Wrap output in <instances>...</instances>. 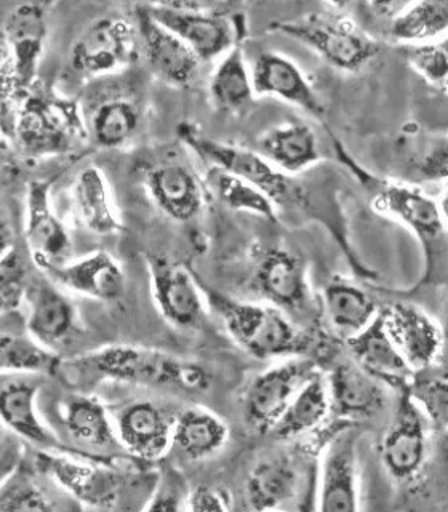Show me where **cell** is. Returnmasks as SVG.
Segmentation results:
<instances>
[{
  "label": "cell",
  "instance_id": "1",
  "mask_svg": "<svg viewBox=\"0 0 448 512\" xmlns=\"http://www.w3.org/2000/svg\"><path fill=\"white\" fill-rule=\"evenodd\" d=\"M178 135L183 143L207 164L234 173L260 189L271 199L272 204L276 205L277 210L282 207L285 210L304 213L312 220L324 224L343 247L344 253H348L352 268H356L362 276H372L367 269L362 268L359 258L352 253L346 236L343 213L340 205L330 197V192L309 188L296 176L287 175L272 167L268 160L252 149L207 138L196 130L194 125H178Z\"/></svg>",
  "mask_w": 448,
  "mask_h": 512
},
{
  "label": "cell",
  "instance_id": "2",
  "mask_svg": "<svg viewBox=\"0 0 448 512\" xmlns=\"http://www.w3.org/2000/svg\"><path fill=\"white\" fill-rule=\"evenodd\" d=\"M336 157L348 168L370 197L376 212L391 216L407 226L420 240L424 272L413 290L428 285H444L447 280V223L442 208L421 189L388 180L365 170L352 159L340 141H335Z\"/></svg>",
  "mask_w": 448,
  "mask_h": 512
},
{
  "label": "cell",
  "instance_id": "3",
  "mask_svg": "<svg viewBox=\"0 0 448 512\" xmlns=\"http://www.w3.org/2000/svg\"><path fill=\"white\" fill-rule=\"evenodd\" d=\"M56 376L72 383L112 380L188 392L205 391L210 386V373L202 365L132 344H111L72 359H61Z\"/></svg>",
  "mask_w": 448,
  "mask_h": 512
},
{
  "label": "cell",
  "instance_id": "4",
  "mask_svg": "<svg viewBox=\"0 0 448 512\" xmlns=\"http://www.w3.org/2000/svg\"><path fill=\"white\" fill-rule=\"evenodd\" d=\"M202 292L232 340L255 359L308 357L319 348L316 332L298 327L288 314L272 304L234 300L210 288H202Z\"/></svg>",
  "mask_w": 448,
  "mask_h": 512
},
{
  "label": "cell",
  "instance_id": "5",
  "mask_svg": "<svg viewBox=\"0 0 448 512\" xmlns=\"http://www.w3.org/2000/svg\"><path fill=\"white\" fill-rule=\"evenodd\" d=\"M12 140L29 157L64 156L88 140L84 112L76 100L36 84L21 96Z\"/></svg>",
  "mask_w": 448,
  "mask_h": 512
},
{
  "label": "cell",
  "instance_id": "6",
  "mask_svg": "<svg viewBox=\"0 0 448 512\" xmlns=\"http://www.w3.org/2000/svg\"><path fill=\"white\" fill-rule=\"evenodd\" d=\"M268 31L293 37L333 68L346 72L364 69L380 53L378 42L343 16L309 13L296 20L274 21Z\"/></svg>",
  "mask_w": 448,
  "mask_h": 512
},
{
  "label": "cell",
  "instance_id": "7",
  "mask_svg": "<svg viewBox=\"0 0 448 512\" xmlns=\"http://www.w3.org/2000/svg\"><path fill=\"white\" fill-rule=\"evenodd\" d=\"M37 468L55 479L80 503L90 508L117 509L135 493L144 472L122 469L116 464L80 461L66 455L40 450Z\"/></svg>",
  "mask_w": 448,
  "mask_h": 512
},
{
  "label": "cell",
  "instance_id": "8",
  "mask_svg": "<svg viewBox=\"0 0 448 512\" xmlns=\"http://www.w3.org/2000/svg\"><path fill=\"white\" fill-rule=\"evenodd\" d=\"M135 24L120 16H101L74 40L69 66L82 79H100L124 71L138 55Z\"/></svg>",
  "mask_w": 448,
  "mask_h": 512
},
{
  "label": "cell",
  "instance_id": "9",
  "mask_svg": "<svg viewBox=\"0 0 448 512\" xmlns=\"http://www.w3.org/2000/svg\"><path fill=\"white\" fill-rule=\"evenodd\" d=\"M149 15L168 31L180 37L202 61H213L226 55L237 45L239 26L226 13L213 5L168 4L144 5Z\"/></svg>",
  "mask_w": 448,
  "mask_h": 512
},
{
  "label": "cell",
  "instance_id": "10",
  "mask_svg": "<svg viewBox=\"0 0 448 512\" xmlns=\"http://www.w3.org/2000/svg\"><path fill=\"white\" fill-rule=\"evenodd\" d=\"M316 372V360L301 356L290 357L255 376L245 389L242 405L248 428L260 434L271 431L296 391Z\"/></svg>",
  "mask_w": 448,
  "mask_h": 512
},
{
  "label": "cell",
  "instance_id": "11",
  "mask_svg": "<svg viewBox=\"0 0 448 512\" xmlns=\"http://www.w3.org/2000/svg\"><path fill=\"white\" fill-rule=\"evenodd\" d=\"M252 284L264 300L285 314H304L312 308L306 261L287 248L261 247L256 250Z\"/></svg>",
  "mask_w": 448,
  "mask_h": 512
},
{
  "label": "cell",
  "instance_id": "12",
  "mask_svg": "<svg viewBox=\"0 0 448 512\" xmlns=\"http://www.w3.org/2000/svg\"><path fill=\"white\" fill-rule=\"evenodd\" d=\"M152 298L168 324L181 330H200L207 325L204 292L191 272L162 256H146Z\"/></svg>",
  "mask_w": 448,
  "mask_h": 512
},
{
  "label": "cell",
  "instance_id": "13",
  "mask_svg": "<svg viewBox=\"0 0 448 512\" xmlns=\"http://www.w3.org/2000/svg\"><path fill=\"white\" fill-rule=\"evenodd\" d=\"M47 16V5L28 2L13 7L2 24L4 45L21 96L37 84V71L48 36Z\"/></svg>",
  "mask_w": 448,
  "mask_h": 512
},
{
  "label": "cell",
  "instance_id": "14",
  "mask_svg": "<svg viewBox=\"0 0 448 512\" xmlns=\"http://www.w3.org/2000/svg\"><path fill=\"white\" fill-rule=\"evenodd\" d=\"M24 239L29 255L42 272L68 263L72 242L63 221L55 215L50 200V183L34 180L26 191Z\"/></svg>",
  "mask_w": 448,
  "mask_h": 512
},
{
  "label": "cell",
  "instance_id": "15",
  "mask_svg": "<svg viewBox=\"0 0 448 512\" xmlns=\"http://www.w3.org/2000/svg\"><path fill=\"white\" fill-rule=\"evenodd\" d=\"M426 423L407 391H400L396 415L381 444L384 468L397 482L415 479L423 469L428 453Z\"/></svg>",
  "mask_w": 448,
  "mask_h": 512
},
{
  "label": "cell",
  "instance_id": "16",
  "mask_svg": "<svg viewBox=\"0 0 448 512\" xmlns=\"http://www.w3.org/2000/svg\"><path fill=\"white\" fill-rule=\"evenodd\" d=\"M380 312L389 338L413 372L439 362L444 332L437 320L410 303H392Z\"/></svg>",
  "mask_w": 448,
  "mask_h": 512
},
{
  "label": "cell",
  "instance_id": "17",
  "mask_svg": "<svg viewBox=\"0 0 448 512\" xmlns=\"http://www.w3.org/2000/svg\"><path fill=\"white\" fill-rule=\"evenodd\" d=\"M135 28L144 60L159 79L175 87L194 82L200 61L180 37L157 23L144 5L135 8Z\"/></svg>",
  "mask_w": 448,
  "mask_h": 512
},
{
  "label": "cell",
  "instance_id": "18",
  "mask_svg": "<svg viewBox=\"0 0 448 512\" xmlns=\"http://www.w3.org/2000/svg\"><path fill=\"white\" fill-rule=\"evenodd\" d=\"M175 416L148 400H138L120 408L114 421L117 442L133 458L154 463L173 447Z\"/></svg>",
  "mask_w": 448,
  "mask_h": 512
},
{
  "label": "cell",
  "instance_id": "19",
  "mask_svg": "<svg viewBox=\"0 0 448 512\" xmlns=\"http://www.w3.org/2000/svg\"><path fill=\"white\" fill-rule=\"evenodd\" d=\"M360 432L344 426L325 448L320 469L319 509L324 512H352L359 509L357 487V445Z\"/></svg>",
  "mask_w": 448,
  "mask_h": 512
},
{
  "label": "cell",
  "instance_id": "20",
  "mask_svg": "<svg viewBox=\"0 0 448 512\" xmlns=\"http://www.w3.org/2000/svg\"><path fill=\"white\" fill-rule=\"evenodd\" d=\"M24 303L28 304V333L45 348L55 351L76 333V308L52 280L29 285Z\"/></svg>",
  "mask_w": 448,
  "mask_h": 512
},
{
  "label": "cell",
  "instance_id": "21",
  "mask_svg": "<svg viewBox=\"0 0 448 512\" xmlns=\"http://www.w3.org/2000/svg\"><path fill=\"white\" fill-rule=\"evenodd\" d=\"M144 186L152 202L178 223L196 220L204 210V186L188 165L162 162L149 168Z\"/></svg>",
  "mask_w": 448,
  "mask_h": 512
},
{
  "label": "cell",
  "instance_id": "22",
  "mask_svg": "<svg viewBox=\"0 0 448 512\" xmlns=\"http://www.w3.org/2000/svg\"><path fill=\"white\" fill-rule=\"evenodd\" d=\"M253 93L255 96H272L312 116H324V103L312 87L308 77L295 61L276 52L261 53L253 64Z\"/></svg>",
  "mask_w": 448,
  "mask_h": 512
},
{
  "label": "cell",
  "instance_id": "23",
  "mask_svg": "<svg viewBox=\"0 0 448 512\" xmlns=\"http://www.w3.org/2000/svg\"><path fill=\"white\" fill-rule=\"evenodd\" d=\"M48 279L92 300L114 303L124 296L127 277L119 261L108 252H95L45 272Z\"/></svg>",
  "mask_w": 448,
  "mask_h": 512
},
{
  "label": "cell",
  "instance_id": "24",
  "mask_svg": "<svg viewBox=\"0 0 448 512\" xmlns=\"http://www.w3.org/2000/svg\"><path fill=\"white\" fill-rule=\"evenodd\" d=\"M344 343L354 357V362L376 381L388 384L399 392L407 389L413 370L389 338L381 312L362 332L351 336Z\"/></svg>",
  "mask_w": 448,
  "mask_h": 512
},
{
  "label": "cell",
  "instance_id": "25",
  "mask_svg": "<svg viewBox=\"0 0 448 512\" xmlns=\"http://www.w3.org/2000/svg\"><path fill=\"white\" fill-rule=\"evenodd\" d=\"M330 413L340 420H364L383 412L386 392L380 381L368 375L356 362H340L328 378Z\"/></svg>",
  "mask_w": 448,
  "mask_h": 512
},
{
  "label": "cell",
  "instance_id": "26",
  "mask_svg": "<svg viewBox=\"0 0 448 512\" xmlns=\"http://www.w3.org/2000/svg\"><path fill=\"white\" fill-rule=\"evenodd\" d=\"M256 152L287 175H300L322 160L319 138L304 122L269 128L256 141Z\"/></svg>",
  "mask_w": 448,
  "mask_h": 512
},
{
  "label": "cell",
  "instance_id": "27",
  "mask_svg": "<svg viewBox=\"0 0 448 512\" xmlns=\"http://www.w3.org/2000/svg\"><path fill=\"white\" fill-rule=\"evenodd\" d=\"M39 389L37 383L29 380L12 381L0 389V421L29 444L55 450L63 445L37 412Z\"/></svg>",
  "mask_w": 448,
  "mask_h": 512
},
{
  "label": "cell",
  "instance_id": "28",
  "mask_svg": "<svg viewBox=\"0 0 448 512\" xmlns=\"http://www.w3.org/2000/svg\"><path fill=\"white\" fill-rule=\"evenodd\" d=\"M320 308L332 332L344 341L362 332L380 314L372 296L341 277H335L325 285L320 295Z\"/></svg>",
  "mask_w": 448,
  "mask_h": 512
},
{
  "label": "cell",
  "instance_id": "29",
  "mask_svg": "<svg viewBox=\"0 0 448 512\" xmlns=\"http://www.w3.org/2000/svg\"><path fill=\"white\" fill-rule=\"evenodd\" d=\"M80 221L96 236H112L122 229V218L112 196L108 178L101 168L88 165L80 170L72 188Z\"/></svg>",
  "mask_w": 448,
  "mask_h": 512
},
{
  "label": "cell",
  "instance_id": "30",
  "mask_svg": "<svg viewBox=\"0 0 448 512\" xmlns=\"http://www.w3.org/2000/svg\"><path fill=\"white\" fill-rule=\"evenodd\" d=\"M300 490V469L287 455L271 456L256 464L248 474L245 496L255 511L284 508Z\"/></svg>",
  "mask_w": 448,
  "mask_h": 512
},
{
  "label": "cell",
  "instance_id": "31",
  "mask_svg": "<svg viewBox=\"0 0 448 512\" xmlns=\"http://www.w3.org/2000/svg\"><path fill=\"white\" fill-rule=\"evenodd\" d=\"M88 140L98 148H122L138 132L140 108L127 96H106L84 114Z\"/></svg>",
  "mask_w": 448,
  "mask_h": 512
},
{
  "label": "cell",
  "instance_id": "32",
  "mask_svg": "<svg viewBox=\"0 0 448 512\" xmlns=\"http://www.w3.org/2000/svg\"><path fill=\"white\" fill-rule=\"evenodd\" d=\"M229 439L228 424L205 408H189L175 416L173 447L189 460H204L220 452Z\"/></svg>",
  "mask_w": 448,
  "mask_h": 512
},
{
  "label": "cell",
  "instance_id": "33",
  "mask_svg": "<svg viewBox=\"0 0 448 512\" xmlns=\"http://www.w3.org/2000/svg\"><path fill=\"white\" fill-rule=\"evenodd\" d=\"M330 415V397L327 383L319 372L309 378L296 391L292 402L285 408L279 420L272 426L271 434L276 439L287 440L312 431Z\"/></svg>",
  "mask_w": 448,
  "mask_h": 512
},
{
  "label": "cell",
  "instance_id": "34",
  "mask_svg": "<svg viewBox=\"0 0 448 512\" xmlns=\"http://www.w3.org/2000/svg\"><path fill=\"white\" fill-rule=\"evenodd\" d=\"M208 93L216 111L224 114H236L252 104L255 98L252 72L240 45L221 56L208 82Z\"/></svg>",
  "mask_w": 448,
  "mask_h": 512
},
{
  "label": "cell",
  "instance_id": "35",
  "mask_svg": "<svg viewBox=\"0 0 448 512\" xmlns=\"http://www.w3.org/2000/svg\"><path fill=\"white\" fill-rule=\"evenodd\" d=\"M448 0H424L405 4L392 16L388 36L400 45L429 44L445 40Z\"/></svg>",
  "mask_w": 448,
  "mask_h": 512
},
{
  "label": "cell",
  "instance_id": "36",
  "mask_svg": "<svg viewBox=\"0 0 448 512\" xmlns=\"http://www.w3.org/2000/svg\"><path fill=\"white\" fill-rule=\"evenodd\" d=\"M64 429L72 439L93 447L117 444L116 429L108 410L93 397L71 396L60 405Z\"/></svg>",
  "mask_w": 448,
  "mask_h": 512
},
{
  "label": "cell",
  "instance_id": "37",
  "mask_svg": "<svg viewBox=\"0 0 448 512\" xmlns=\"http://www.w3.org/2000/svg\"><path fill=\"white\" fill-rule=\"evenodd\" d=\"M205 181L208 188L215 192L216 197L231 210L252 213L271 223H279V210L276 205L272 204L266 194L244 178L210 165Z\"/></svg>",
  "mask_w": 448,
  "mask_h": 512
},
{
  "label": "cell",
  "instance_id": "38",
  "mask_svg": "<svg viewBox=\"0 0 448 512\" xmlns=\"http://www.w3.org/2000/svg\"><path fill=\"white\" fill-rule=\"evenodd\" d=\"M61 359L31 335L0 330V373H39L56 376Z\"/></svg>",
  "mask_w": 448,
  "mask_h": 512
},
{
  "label": "cell",
  "instance_id": "39",
  "mask_svg": "<svg viewBox=\"0 0 448 512\" xmlns=\"http://www.w3.org/2000/svg\"><path fill=\"white\" fill-rule=\"evenodd\" d=\"M447 383L445 365L437 362L431 367L413 372L412 380L405 389L426 421L440 434H445L448 426Z\"/></svg>",
  "mask_w": 448,
  "mask_h": 512
},
{
  "label": "cell",
  "instance_id": "40",
  "mask_svg": "<svg viewBox=\"0 0 448 512\" xmlns=\"http://www.w3.org/2000/svg\"><path fill=\"white\" fill-rule=\"evenodd\" d=\"M55 509L36 479L18 461L0 484V511H52Z\"/></svg>",
  "mask_w": 448,
  "mask_h": 512
},
{
  "label": "cell",
  "instance_id": "41",
  "mask_svg": "<svg viewBox=\"0 0 448 512\" xmlns=\"http://www.w3.org/2000/svg\"><path fill=\"white\" fill-rule=\"evenodd\" d=\"M402 53L410 68L415 69L432 88L440 93L447 92L448 60L447 42L402 45Z\"/></svg>",
  "mask_w": 448,
  "mask_h": 512
},
{
  "label": "cell",
  "instance_id": "42",
  "mask_svg": "<svg viewBox=\"0 0 448 512\" xmlns=\"http://www.w3.org/2000/svg\"><path fill=\"white\" fill-rule=\"evenodd\" d=\"M28 274L16 250L0 261V316L16 311L28 292Z\"/></svg>",
  "mask_w": 448,
  "mask_h": 512
},
{
  "label": "cell",
  "instance_id": "43",
  "mask_svg": "<svg viewBox=\"0 0 448 512\" xmlns=\"http://www.w3.org/2000/svg\"><path fill=\"white\" fill-rule=\"evenodd\" d=\"M20 98L15 74H13L12 60L2 42L0 44V132L4 133L8 140H12Z\"/></svg>",
  "mask_w": 448,
  "mask_h": 512
},
{
  "label": "cell",
  "instance_id": "44",
  "mask_svg": "<svg viewBox=\"0 0 448 512\" xmlns=\"http://www.w3.org/2000/svg\"><path fill=\"white\" fill-rule=\"evenodd\" d=\"M181 477L167 474V479L157 476L156 485L152 488L148 503L143 506L146 511H180L186 503L188 495H184Z\"/></svg>",
  "mask_w": 448,
  "mask_h": 512
},
{
  "label": "cell",
  "instance_id": "45",
  "mask_svg": "<svg viewBox=\"0 0 448 512\" xmlns=\"http://www.w3.org/2000/svg\"><path fill=\"white\" fill-rule=\"evenodd\" d=\"M418 173L426 181H445L448 173L447 138H440L418 164Z\"/></svg>",
  "mask_w": 448,
  "mask_h": 512
},
{
  "label": "cell",
  "instance_id": "46",
  "mask_svg": "<svg viewBox=\"0 0 448 512\" xmlns=\"http://www.w3.org/2000/svg\"><path fill=\"white\" fill-rule=\"evenodd\" d=\"M186 508L191 511L205 512V511H228V504L224 500L218 490L199 485L188 493L186 498Z\"/></svg>",
  "mask_w": 448,
  "mask_h": 512
},
{
  "label": "cell",
  "instance_id": "47",
  "mask_svg": "<svg viewBox=\"0 0 448 512\" xmlns=\"http://www.w3.org/2000/svg\"><path fill=\"white\" fill-rule=\"evenodd\" d=\"M12 236L5 226L0 224V261L4 260L8 253L12 252Z\"/></svg>",
  "mask_w": 448,
  "mask_h": 512
},
{
  "label": "cell",
  "instance_id": "48",
  "mask_svg": "<svg viewBox=\"0 0 448 512\" xmlns=\"http://www.w3.org/2000/svg\"><path fill=\"white\" fill-rule=\"evenodd\" d=\"M8 138L4 135V133L0 132V157L7 156L8 151H10V144H8Z\"/></svg>",
  "mask_w": 448,
  "mask_h": 512
},
{
  "label": "cell",
  "instance_id": "49",
  "mask_svg": "<svg viewBox=\"0 0 448 512\" xmlns=\"http://www.w3.org/2000/svg\"><path fill=\"white\" fill-rule=\"evenodd\" d=\"M4 447V436H2V432H0V450Z\"/></svg>",
  "mask_w": 448,
  "mask_h": 512
}]
</instances>
